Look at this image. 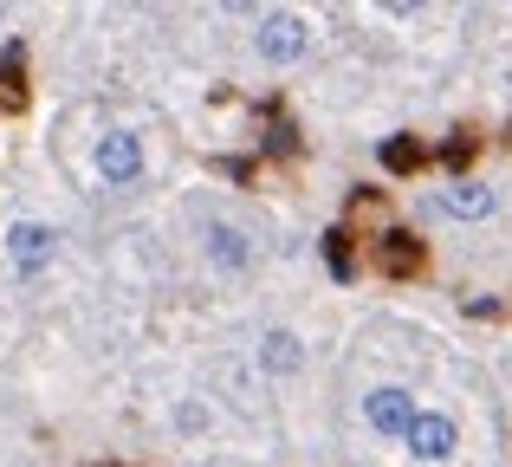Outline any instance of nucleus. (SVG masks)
I'll list each match as a JSON object with an SVG mask.
<instances>
[{
  "instance_id": "nucleus-1",
  "label": "nucleus",
  "mask_w": 512,
  "mask_h": 467,
  "mask_svg": "<svg viewBox=\"0 0 512 467\" xmlns=\"http://www.w3.org/2000/svg\"><path fill=\"white\" fill-rule=\"evenodd\" d=\"M52 247H59V234H52L46 221H13V228H7L13 273H46V266H52Z\"/></svg>"
},
{
  "instance_id": "nucleus-5",
  "label": "nucleus",
  "mask_w": 512,
  "mask_h": 467,
  "mask_svg": "<svg viewBox=\"0 0 512 467\" xmlns=\"http://www.w3.org/2000/svg\"><path fill=\"white\" fill-rule=\"evenodd\" d=\"M98 176L117 182V189H130V182L143 176V143L130 137V130H111V137H98Z\"/></svg>"
},
{
  "instance_id": "nucleus-7",
  "label": "nucleus",
  "mask_w": 512,
  "mask_h": 467,
  "mask_svg": "<svg viewBox=\"0 0 512 467\" xmlns=\"http://www.w3.org/2000/svg\"><path fill=\"white\" fill-rule=\"evenodd\" d=\"M208 260L221 266V273H247V266H253L247 234H240V228H227V221H214V228H208Z\"/></svg>"
},
{
  "instance_id": "nucleus-9",
  "label": "nucleus",
  "mask_w": 512,
  "mask_h": 467,
  "mask_svg": "<svg viewBox=\"0 0 512 467\" xmlns=\"http://www.w3.org/2000/svg\"><path fill=\"white\" fill-rule=\"evenodd\" d=\"M441 208H448L454 221H487L493 215V189L487 182H454V189L441 195Z\"/></svg>"
},
{
  "instance_id": "nucleus-3",
  "label": "nucleus",
  "mask_w": 512,
  "mask_h": 467,
  "mask_svg": "<svg viewBox=\"0 0 512 467\" xmlns=\"http://www.w3.org/2000/svg\"><path fill=\"white\" fill-rule=\"evenodd\" d=\"M253 46H260L266 65H292L305 52V20H299V13H266L260 33H253Z\"/></svg>"
},
{
  "instance_id": "nucleus-2",
  "label": "nucleus",
  "mask_w": 512,
  "mask_h": 467,
  "mask_svg": "<svg viewBox=\"0 0 512 467\" xmlns=\"http://www.w3.org/2000/svg\"><path fill=\"white\" fill-rule=\"evenodd\" d=\"M363 416H370V429H376V435H396V442H402V435H409V422L422 416V409H415V396H409V390L383 383V390L363 396Z\"/></svg>"
},
{
  "instance_id": "nucleus-6",
  "label": "nucleus",
  "mask_w": 512,
  "mask_h": 467,
  "mask_svg": "<svg viewBox=\"0 0 512 467\" xmlns=\"http://www.w3.org/2000/svg\"><path fill=\"white\" fill-rule=\"evenodd\" d=\"M376 266H383L389 279H409V273H422V240H415V234H402V228L376 234Z\"/></svg>"
},
{
  "instance_id": "nucleus-4",
  "label": "nucleus",
  "mask_w": 512,
  "mask_h": 467,
  "mask_svg": "<svg viewBox=\"0 0 512 467\" xmlns=\"http://www.w3.org/2000/svg\"><path fill=\"white\" fill-rule=\"evenodd\" d=\"M402 442H409V455H415V461H448V455H454V442H461V429H454L441 409H422V416L409 422V435H402Z\"/></svg>"
},
{
  "instance_id": "nucleus-11",
  "label": "nucleus",
  "mask_w": 512,
  "mask_h": 467,
  "mask_svg": "<svg viewBox=\"0 0 512 467\" xmlns=\"http://www.w3.org/2000/svg\"><path fill=\"white\" fill-rule=\"evenodd\" d=\"M325 253H331V266H338V273H350V247H344V234H325Z\"/></svg>"
},
{
  "instance_id": "nucleus-10",
  "label": "nucleus",
  "mask_w": 512,
  "mask_h": 467,
  "mask_svg": "<svg viewBox=\"0 0 512 467\" xmlns=\"http://www.w3.org/2000/svg\"><path fill=\"white\" fill-rule=\"evenodd\" d=\"M383 163H389V169H415V163H422V143H409V137L383 143Z\"/></svg>"
},
{
  "instance_id": "nucleus-8",
  "label": "nucleus",
  "mask_w": 512,
  "mask_h": 467,
  "mask_svg": "<svg viewBox=\"0 0 512 467\" xmlns=\"http://www.w3.org/2000/svg\"><path fill=\"white\" fill-rule=\"evenodd\" d=\"M260 364H266V377H292V370L305 364V344L292 338V331H266L260 338Z\"/></svg>"
}]
</instances>
